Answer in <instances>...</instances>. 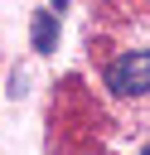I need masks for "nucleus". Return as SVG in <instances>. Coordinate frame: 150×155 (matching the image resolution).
Wrapping results in <instances>:
<instances>
[{
    "mask_svg": "<svg viewBox=\"0 0 150 155\" xmlns=\"http://www.w3.org/2000/svg\"><path fill=\"white\" fill-rule=\"evenodd\" d=\"M63 5H68V0H53V15H58V10H63Z\"/></svg>",
    "mask_w": 150,
    "mask_h": 155,
    "instance_id": "3",
    "label": "nucleus"
},
{
    "mask_svg": "<svg viewBox=\"0 0 150 155\" xmlns=\"http://www.w3.org/2000/svg\"><path fill=\"white\" fill-rule=\"evenodd\" d=\"M145 155H150V150H145Z\"/></svg>",
    "mask_w": 150,
    "mask_h": 155,
    "instance_id": "4",
    "label": "nucleus"
},
{
    "mask_svg": "<svg viewBox=\"0 0 150 155\" xmlns=\"http://www.w3.org/2000/svg\"><path fill=\"white\" fill-rule=\"evenodd\" d=\"M106 82H111L116 97H150V48L121 53V58L106 68Z\"/></svg>",
    "mask_w": 150,
    "mask_h": 155,
    "instance_id": "1",
    "label": "nucleus"
},
{
    "mask_svg": "<svg viewBox=\"0 0 150 155\" xmlns=\"http://www.w3.org/2000/svg\"><path fill=\"white\" fill-rule=\"evenodd\" d=\"M29 44H34L39 53H53V48H58V15H53V10H39V15H34Z\"/></svg>",
    "mask_w": 150,
    "mask_h": 155,
    "instance_id": "2",
    "label": "nucleus"
}]
</instances>
